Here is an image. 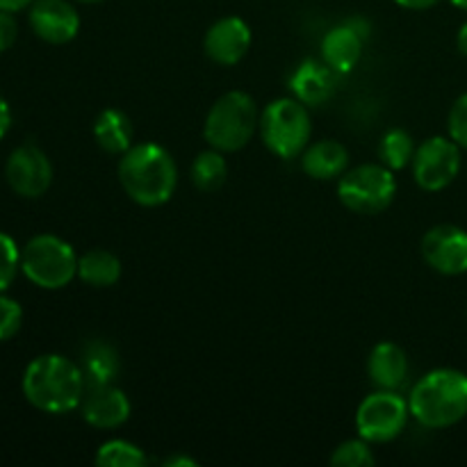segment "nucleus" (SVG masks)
<instances>
[{
  "instance_id": "f257e3e1",
  "label": "nucleus",
  "mask_w": 467,
  "mask_h": 467,
  "mask_svg": "<svg viewBox=\"0 0 467 467\" xmlns=\"http://www.w3.org/2000/svg\"><path fill=\"white\" fill-rule=\"evenodd\" d=\"M23 395L35 406L50 415H64L80 409L85 395V377L80 365L59 354L36 356L23 372Z\"/></svg>"
},
{
  "instance_id": "f03ea898",
  "label": "nucleus",
  "mask_w": 467,
  "mask_h": 467,
  "mask_svg": "<svg viewBox=\"0 0 467 467\" xmlns=\"http://www.w3.org/2000/svg\"><path fill=\"white\" fill-rule=\"evenodd\" d=\"M119 182L135 203L158 208L176 192V162L164 146L153 141L130 146L119 160Z\"/></svg>"
},
{
  "instance_id": "7ed1b4c3",
  "label": "nucleus",
  "mask_w": 467,
  "mask_h": 467,
  "mask_svg": "<svg viewBox=\"0 0 467 467\" xmlns=\"http://www.w3.org/2000/svg\"><path fill=\"white\" fill-rule=\"evenodd\" d=\"M410 415L424 429H450L467 418V374L441 368L424 374L409 395Z\"/></svg>"
},
{
  "instance_id": "20e7f679",
  "label": "nucleus",
  "mask_w": 467,
  "mask_h": 467,
  "mask_svg": "<svg viewBox=\"0 0 467 467\" xmlns=\"http://www.w3.org/2000/svg\"><path fill=\"white\" fill-rule=\"evenodd\" d=\"M260 128L255 100L246 91H228L214 100L203 123V137L210 149L235 153L254 140Z\"/></svg>"
},
{
  "instance_id": "39448f33",
  "label": "nucleus",
  "mask_w": 467,
  "mask_h": 467,
  "mask_svg": "<svg viewBox=\"0 0 467 467\" xmlns=\"http://www.w3.org/2000/svg\"><path fill=\"white\" fill-rule=\"evenodd\" d=\"M21 272L41 290H62L78 276V255L67 240L44 233L23 246Z\"/></svg>"
},
{
  "instance_id": "423d86ee",
  "label": "nucleus",
  "mask_w": 467,
  "mask_h": 467,
  "mask_svg": "<svg viewBox=\"0 0 467 467\" xmlns=\"http://www.w3.org/2000/svg\"><path fill=\"white\" fill-rule=\"evenodd\" d=\"M313 132L308 105L296 99H278L260 114V135L265 146L283 160L299 158Z\"/></svg>"
},
{
  "instance_id": "0eeeda50",
  "label": "nucleus",
  "mask_w": 467,
  "mask_h": 467,
  "mask_svg": "<svg viewBox=\"0 0 467 467\" xmlns=\"http://www.w3.org/2000/svg\"><path fill=\"white\" fill-rule=\"evenodd\" d=\"M395 171L386 164H360L337 178V199L358 214H379L395 201Z\"/></svg>"
},
{
  "instance_id": "6e6552de",
  "label": "nucleus",
  "mask_w": 467,
  "mask_h": 467,
  "mask_svg": "<svg viewBox=\"0 0 467 467\" xmlns=\"http://www.w3.org/2000/svg\"><path fill=\"white\" fill-rule=\"evenodd\" d=\"M409 401L397 390H377L360 401L356 431L368 442H390L401 436L409 422Z\"/></svg>"
},
{
  "instance_id": "1a4fd4ad",
  "label": "nucleus",
  "mask_w": 467,
  "mask_h": 467,
  "mask_svg": "<svg viewBox=\"0 0 467 467\" xmlns=\"http://www.w3.org/2000/svg\"><path fill=\"white\" fill-rule=\"evenodd\" d=\"M461 171V146L451 137H429L413 158V178L420 190L441 192L456 181Z\"/></svg>"
},
{
  "instance_id": "9d476101",
  "label": "nucleus",
  "mask_w": 467,
  "mask_h": 467,
  "mask_svg": "<svg viewBox=\"0 0 467 467\" xmlns=\"http://www.w3.org/2000/svg\"><path fill=\"white\" fill-rule=\"evenodd\" d=\"M5 178L14 194L23 199H39L53 185V164L44 150L32 144H23L7 158Z\"/></svg>"
},
{
  "instance_id": "9b49d317",
  "label": "nucleus",
  "mask_w": 467,
  "mask_h": 467,
  "mask_svg": "<svg viewBox=\"0 0 467 467\" xmlns=\"http://www.w3.org/2000/svg\"><path fill=\"white\" fill-rule=\"evenodd\" d=\"M422 258L442 276L467 274V231L454 223L429 228L422 237Z\"/></svg>"
},
{
  "instance_id": "f8f14e48",
  "label": "nucleus",
  "mask_w": 467,
  "mask_h": 467,
  "mask_svg": "<svg viewBox=\"0 0 467 467\" xmlns=\"http://www.w3.org/2000/svg\"><path fill=\"white\" fill-rule=\"evenodd\" d=\"M27 9L32 32L46 44H68L80 32V16L68 0H35Z\"/></svg>"
},
{
  "instance_id": "ddd939ff",
  "label": "nucleus",
  "mask_w": 467,
  "mask_h": 467,
  "mask_svg": "<svg viewBox=\"0 0 467 467\" xmlns=\"http://www.w3.org/2000/svg\"><path fill=\"white\" fill-rule=\"evenodd\" d=\"M205 55L214 64L222 67H233L240 62L251 48V27L246 26L244 18L226 16L219 18L217 23L208 27L203 39Z\"/></svg>"
},
{
  "instance_id": "4468645a",
  "label": "nucleus",
  "mask_w": 467,
  "mask_h": 467,
  "mask_svg": "<svg viewBox=\"0 0 467 467\" xmlns=\"http://www.w3.org/2000/svg\"><path fill=\"white\" fill-rule=\"evenodd\" d=\"M80 413L87 424L96 429H117L130 418V400L114 383L109 386H85Z\"/></svg>"
},
{
  "instance_id": "2eb2a0df",
  "label": "nucleus",
  "mask_w": 467,
  "mask_h": 467,
  "mask_svg": "<svg viewBox=\"0 0 467 467\" xmlns=\"http://www.w3.org/2000/svg\"><path fill=\"white\" fill-rule=\"evenodd\" d=\"M290 89L295 99L308 108L322 105L336 91V71L327 62L306 59L290 76Z\"/></svg>"
},
{
  "instance_id": "dca6fc26",
  "label": "nucleus",
  "mask_w": 467,
  "mask_h": 467,
  "mask_svg": "<svg viewBox=\"0 0 467 467\" xmlns=\"http://www.w3.org/2000/svg\"><path fill=\"white\" fill-rule=\"evenodd\" d=\"M369 381L379 390H397L409 379V358L406 351L395 342H379L368 358Z\"/></svg>"
},
{
  "instance_id": "f3484780",
  "label": "nucleus",
  "mask_w": 467,
  "mask_h": 467,
  "mask_svg": "<svg viewBox=\"0 0 467 467\" xmlns=\"http://www.w3.org/2000/svg\"><path fill=\"white\" fill-rule=\"evenodd\" d=\"M349 150L336 140H319L301 153V169L315 181H333L347 171Z\"/></svg>"
},
{
  "instance_id": "a211bd4d",
  "label": "nucleus",
  "mask_w": 467,
  "mask_h": 467,
  "mask_svg": "<svg viewBox=\"0 0 467 467\" xmlns=\"http://www.w3.org/2000/svg\"><path fill=\"white\" fill-rule=\"evenodd\" d=\"M363 57V36L347 23L331 27L322 39V59L336 73H351Z\"/></svg>"
},
{
  "instance_id": "6ab92c4d",
  "label": "nucleus",
  "mask_w": 467,
  "mask_h": 467,
  "mask_svg": "<svg viewBox=\"0 0 467 467\" xmlns=\"http://www.w3.org/2000/svg\"><path fill=\"white\" fill-rule=\"evenodd\" d=\"M80 369L85 377V386H109L117 381L121 372V360L117 349L105 340H87L80 351Z\"/></svg>"
},
{
  "instance_id": "aec40b11",
  "label": "nucleus",
  "mask_w": 467,
  "mask_h": 467,
  "mask_svg": "<svg viewBox=\"0 0 467 467\" xmlns=\"http://www.w3.org/2000/svg\"><path fill=\"white\" fill-rule=\"evenodd\" d=\"M96 144L112 155H123L132 146V123L121 109H103L94 123Z\"/></svg>"
},
{
  "instance_id": "412c9836",
  "label": "nucleus",
  "mask_w": 467,
  "mask_h": 467,
  "mask_svg": "<svg viewBox=\"0 0 467 467\" xmlns=\"http://www.w3.org/2000/svg\"><path fill=\"white\" fill-rule=\"evenodd\" d=\"M78 278L91 287H112L121 278V260L105 249H91L78 258Z\"/></svg>"
},
{
  "instance_id": "4be33fe9",
  "label": "nucleus",
  "mask_w": 467,
  "mask_h": 467,
  "mask_svg": "<svg viewBox=\"0 0 467 467\" xmlns=\"http://www.w3.org/2000/svg\"><path fill=\"white\" fill-rule=\"evenodd\" d=\"M192 182L201 192H217L228 178V164L223 160V153L217 149L203 150L194 158L190 169Z\"/></svg>"
},
{
  "instance_id": "5701e85b",
  "label": "nucleus",
  "mask_w": 467,
  "mask_h": 467,
  "mask_svg": "<svg viewBox=\"0 0 467 467\" xmlns=\"http://www.w3.org/2000/svg\"><path fill=\"white\" fill-rule=\"evenodd\" d=\"M415 141L413 137L409 135L401 128H392L383 135L381 144H379V158H381V164H386L392 171H400V169L413 164L415 158Z\"/></svg>"
},
{
  "instance_id": "b1692460",
  "label": "nucleus",
  "mask_w": 467,
  "mask_h": 467,
  "mask_svg": "<svg viewBox=\"0 0 467 467\" xmlns=\"http://www.w3.org/2000/svg\"><path fill=\"white\" fill-rule=\"evenodd\" d=\"M94 461L99 467H141L146 465V454L135 442L114 438L99 447Z\"/></svg>"
},
{
  "instance_id": "393cba45",
  "label": "nucleus",
  "mask_w": 467,
  "mask_h": 467,
  "mask_svg": "<svg viewBox=\"0 0 467 467\" xmlns=\"http://www.w3.org/2000/svg\"><path fill=\"white\" fill-rule=\"evenodd\" d=\"M377 463L368 441H347L337 445L331 454L333 467H369Z\"/></svg>"
},
{
  "instance_id": "a878e982",
  "label": "nucleus",
  "mask_w": 467,
  "mask_h": 467,
  "mask_svg": "<svg viewBox=\"0 0 467 467\" xmlns=\"http://www.w3.org/2000/svg\"><path fill=\"white\" fill-rule=\"evenodd\" d=\"M18 269H21V249L7 233H0V295L12 285Z\"/></svg>"
},
{
  "instance_id": "bb28decb",
  "label": "nucleus",
  "mask_w": 467,
  "mask_h": 467,
  "mask_svg": "<svg viewBox=\"0 0 467 467\" xmlns=\"http://www.w3.org/2000/svg\"><path fill=\"white\" fill-rule=\"evenodd\" d=\"M23 324V308L16 299L0 295V342L12 340Z\"/></svg>"
},
{
  "instance_id": "cd10ccee",
  "label": "nucleus",
  "mask_w": 467,
  "mask_h": 467,
  "mask_svg": "<svg viewBox=\"0 0 467 467\" xmlns=\"http://www.w3.org/2000/svg\"><path fill=\"white\" fill-rule=\"evenodd\" d=\"M447 132L451 140L467 150V94L459 96L451 105L450 119H447Z\"/></svg>"
},
{
  "instance_id": "c85d7f7f",
  "label": "nucleus",
  "mask_w": 467,
  "mask_h": 467,
  "mask_svg": "<svg viewBox=\"0 0 467 467\" xmlns=\"http://www.w3.org/2000/svg\"><path fill=\"white\" fill-rule=\"evenodd\" d=\"M18 36V23L14 14L0 12V55L7 53Z\"/></svg>"
},
{
  "instance_id": "c756f323",
  "label": "nucleus",
  "mask_w": 467,
  "mask_h": 467,
  "mask_svg": "<svg viewBox=\"0 0 467 467\" xmlns=\"http://www.w3.org/2000/svg\"><path fill=\"white\" fill-rule=\"evenodd\" d=\"M345 23L351 27V30L356 32V35L363 36V41L368 39L369 35H372V26H369L368 18H363V16H351V18H347Z\"/></svg>"
},
{
  "instance_id": "7c9ffc66",
  "label": "nucleus",
  "mask_w": 467,
  "mask_h": 467,
  "mask_svg": "<svg viewBox=\"0 0 467 467\" xmlns=\"http://www.w3.org/2000/svg\"><path fill=\"white\" fill-rule=\"evenodd\" d=\"M9 126H12V109H9L7 100L0 96V140L9 132Z\"/></svg>"
},
{
  "instance_id": "2f4dec72",
  "label": "nucleus",
  "mask_w": 467,
  "mask_h": 467,
  "mask_svg": "<svg viewBox=\"0 0 467 467\" xmlns=\"http://www.w3.org/2000/svg\"><path fill=\"white\" fill-rule=\"evenodd\" d=\"M395 3L404 9H415V12H422V9L436 7L441 0H395Z\"/></svg>"
},
{
  "instance_id": "473e14b6",
  "label": "nucleus",
  "mask_w": 467,
  "mask_h": 467,
  "mask_svg": "<svg viewBox=\"0 0 467 467\" xmlns=\"http://www.w3.org/2000/svg\"><path fill=\"white\" fill-rule=\"evenodd\" d=\"M35 0H0V12H9V14H16L21 9L30 7Z\"/></svg>"
},
{
  "instance_id": "72a5a7b5",
  "label": "nucleus",
  "mask_w": 467,
  "mask_h": 467,
  "mask_svg": "<svg viewBox=\"0 0 467 467\" xmlns=\"http://www.w3.org/2000/svg\"><path fill=\"white\" fill-rule=\"evenodd\" d=\"M162 465H167V467H194L196 461L187 459V456H169V459L162 461Z\"/></svg>"
},
{
  "instance_id": "f704fd0d",
  "label": "nucleus",
  "mask_w": 467,
  "mask_h": 467,
  "mask_svg": "<svg viewBox=\"0 0 467 467\" xmlns=\"http://www.w3.org/2000/svg\"><path fill=\"white\" fill-rule=\"evenodd\" d=\"M456 46H459L461 53H463L465 57H467V23H463V26H461L459 35H456Z\"/></svg>"
},
{
  "instance_id": "c9c22d12",
  "label": "nucleus",
  "mask_w": 467,
  "mask_h": 467,
  "mask_svg": "<svg viewBox=\"0 0 467 467\" xmlns=\"http://www.w3.org/2000/svg\"><path fill=\"white\" fill-rule=\"evenodd\" d=\"M451 5H456V7L463 9V12H467V0H451Z\"/></svg>"
},
{
  "instance_id": "e433bc0d",
  "label": "nucleus",
  "mask_w": 467,
  "mask_h": 467,
  "mask_svg": "<svg viewBox=\"0 0 467 467\" xmlns=\"http://www.w3.org/2000/svg\"><path fill=\"white\" fill-rule=\"evenodd\" d=\"M80 3H103V0H80Z\"/></svg>"
}]
</instances>
